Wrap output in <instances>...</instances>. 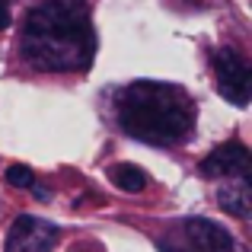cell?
I'll list each match as a JSON object with an SVG mask.
<instances>
[{
  "mask_svg": "<svg viewBox=\"0 0 252 252\" xmlns=\"http://www.w3.org/2000/svg\"><path fill=\"white\" fill-rule=\"evenodd\" d=\"M19 55L45 74L86 70L96 55V32L80 3H38L26 13Z\"/></svg>",
  "mask_w": 252,
  "mask_h": 252,
  "instance_id": "6da1fadb",
  "label": "cell"
},
{
  "mask_svg": "<svg viewBox=\"0 0 252 252\" xmlns=\"http://www.w3.org/2000/svg\"><path fill=\"white\" fill-rule=\"evenodd\" d=\"M112 112L128 137L154 147H176L195 131V102L176 83L134 80L112 93Z\"/></svg>",
  "mask_w": 252,
  "mask_h": 252,
  "instance_id": "7a4b0ae2",
  "label": "cell"
},
{
  "mask_svg": "<svg viewBox=\"0 0 252 252\" xmlns=\"http://www.w3.org/2000/svg\"><path fill=\"white\" fill-rule=\"evenodd\" d=\"M214 80H217V93L230 105H240V109L249 105L252 74H249V64L243 61V55H236L233 48H217L214 51Z\"/></svg>",
  "mask_w": 252,
  "mask_h": 252,
  "instance_id": "3957f363",
  "label": "cell"
},
{
  "mask_svg": "<svg viewBox=\"0 0 252 252\" xmlns=\"http://www.w3.org/2000/svg\"><path fill=\"white\" fill-rule=\"evenodd\" d=\"M58 227L42 217L23 214L13 220L10 233H6V252H51L58 243Z\"/></svg>",
  "mask_w": 252,
  "mask_h": 252,
  "instance_id": "277c9868",
  "label": "cell"
},
{
  "mask_svg": "<svg viewBox=\"0 0 252 252\" xmlns=\"http://www.w3.org/2000/svg\"><path fill=\"white\" fill-rule=\"evenodd\" d=\"M201 176L208 179H233V176H249V150L243 144L230 141L214 147L201 160Z\"/></svg>",
  "mask_w": 252,
  "mask_h": 252,
  "instance_id": "5b68a950",
  "label": "cell"
},
{
  "mask_svg": "<svg viewBox=\"0 0 252 252\" xmlns=\"http://www.w3.org/2000/svg\"><path fill=\"white\" fill-rule=\"evenodd\" d=\"M185 236L191 240V246L198 252H233L236 249L230 230L220 227L217 220H208V217H191V220H185Z\"/></svg>",
  "mask_w": 252,
  "mask_h": 252,
  "instance_id": "8992f818",
  "label": "cell"
},
{
  "mask_svg": "<svg viewBox=\"0 0 252 252\" xmlns=\"http://www.w3.org/2000/svg\"><path fill=\"white\" fill-rule=\"evenodd\" d=\"M217 204H220L227 214L246 220L249 208H252V191H249V176H233L217 189Z\"/></svg>",
  "mask_w": 252,
  "mask_h": 252,
  "instance_id": "52a82bcc",
  "label": "cell"
},
{
  "mask_svg": "<svg viewBox=\"0 0 252 252\" xmlns=\"http://www.w3.org/2000/svg\"><path fill=\"white\" fill-rule=\"evenodd\" d=\"M109 179L115 182V189H122V191H144L147 189V172L141 166H134V163H115V166L109 169Z\"/></svg>",
  "mask_w": 252,
  "mask_h": 252,
  "instance_id": "ba28073f",
  "label": "cell"
},
{
  "mask_svg": "<svg viewBox=\"0 0 252 252\" xmlns=\"http://www.w3.org/2000/svg\"><path fill=\"white\" fill-rule=\"evenodd\" d=\"M6 182H10L13 189H35V172L29 166H23V163H13V166L6 169Z\"/></svg>",
  "mask_w": 252,
  "mask_h": 252,
  "instance_id": "9c48e42d",
  "label": "cell"
},
{
  "mask_svg": "<svg viewBox=\"0 0 252 252\" xmlns=\"http://www.w3.org/2000/svg\"><path fill=\"white\" fill-rule=\"evenodd\" d=\"M10 26V0H0V32Z\"/></svg>",
  "mask_w": 252,
  "mask_h": 252,
  "instance_id": "30bf717a",
  "label": "cell"
},
{
  "mask_svg": "<svg viewBox=\"0 0 252 252\" xmlns=\"http://www.w3.org/2000/svg\"><path fill=\"white\" fill-rule=\"evenodd\" d=\"M32 6H38V3H80V0H29Z\"/></svg>",
  "mask_w": 252,
  "mask_h": 252,
  "instance_id": "8fae6325",
  "label": "cell"
}]
</instances>
